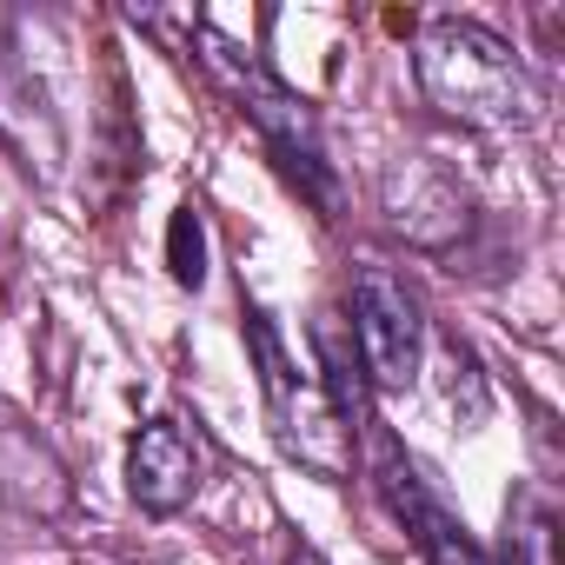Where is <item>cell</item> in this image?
<instances>
[{
    "label": "cell",
    "instance_id": "9",
    "mask_svg": "<svg viewBox=\"0 0 565 565\" xmlns=\"http://www.w3.org/2000/svg\"><path fill=\"white\" fill-rule=\"evenodd\" d=\"M512 552H532V565H552V505L545 499H519V512H512Z\"/></svg>",
    "mask_w": 565,
    "mask_h": 565
},
{
    "label": "cell",
    "instance_id": "6",
    "mask_svg": "<svg viewBox=\"0 0 565 565\" xmlns=\"http://www.w3.org/2000/svg\"><path fill=\"white\" fill-rule=\"evenodd\" d=\"M127 492L153 519L180 512L200 492V446H193V433L180 419H153V426L134 433V446H127Z\"/></svg>",
    "mask_w": 565,
    "mask_h": 565
},
{
    "label": "cell",
    "instance_id": "2",
    "mask_svg": "<svg viewBox=\"0 0 565 565\" xmlns=\"http://www.w3.org/2000/svg\"><path fill=\"white\" fill-rule=\"evenodd\" d=\"M246 340H253V366H259V393H266L279 452L320 479H347L353 472V419L333 406L327 380L287 353V340H279V327L266 313H246Z\"/></svg>",
    "mask_w": 565,
    "mask_h": 565
},
{
    "label": "cell",
    "instance_id": "10",
    "mask_svg": "<svg viewBox=\"0 0 565 565\" xmlns=\"http://www.w3.org/2000/svg\"><path fill=\"white\" fill-rule=\"evenodd\" d=\"M287 565H327V558H320L313 545H294V558H287Z\"/></svg>",
    "mask_w": 565,
    "mask_h": 565
},
{
    "label": "cell",
    "instance_id": "8",
    "mask_svg": "<svg viewBox=\"0 0 565 565\" xmlns=\"http://www.w3.org/2000/svg\"><path fill=\"white\" fill-rule=\"evenodd\" d=\"M167 259H173V279H180V287H200V279H206V233H200V206H180V213H173Z\"/></svg>",
    "mask_w": 565,
    "mask_h": 565
},
{
    "label": "cell",
    "instance_id": "1",
    "mask_svg": "<svg viewBox=\"0 0 565 565\" xmlns=\"http://www.w3.org/2000/svg\"><path fill=\"white\" fill-rule=\"evenodd\" d=\"M413 74L426 107H439L459 127H532L539 120V87L525 74V61L512 54V41H499L479 21H426L413 41Z\"/></svg>",
    "mask_w": 565,
    "mask_h": 565
},
{
    "label": "cell",
    "instance_id": "3",
    "mask_svg": "<svg viewBox=\"0 0 565 565\" xmlns=\"http://www.w3.org/2000/svg\"><path fill=\"white\" fill-rule=\"evenodd\" d=\"M200 47H206V67L226 81V94L239 100V114L259 127V140L279 153V167H287L294 180H300V193H313L327 213L340 206V186H333V167H327V140H320V114L307 107V100H294L279 81H266L246 54H233L220 34H200Z\"/></svg>",
    "mask_w": 565,
    "mask_h": 565
},
{
    "label": "cell",
    "instance_id": "7",
    "mask_svg": "<svg viewBox=\"0 0 565 565\" xmlns=\"http://www.w3.org/2000/svg\"><path fill=\"white\" fill-rule=\"evenodd\" d=\"M386 213H393V226H399L406 239L446 246V239L466 226V193H459L433 160H406V167H393V180H386Z\"/></svg>",
    "mask_w": 565,
    "mask_h": 565
},
{
    "label": "cell",
    "instance_id": "5",
    "mask_svg": "<svg viewBox=\"0 0 565 565\" xmlns=\"http://www.w3.org/2000/svg\"><path fill=\"white\" fill-rule=\"evenodd\" d=\"M380 486H386V505L399 512V525H406V539L426 552V565H499L446 505H439V492L419 479V466L413 459H399L393 446H386V459H380Z\"/></svg>",
    "mask_w": 565,
    "mask_h": 565
},
{
    "label": "cell",
    "instance_id": "4",
    "mask_svg": "<svg viewBox=\"0 0 565 565\" xmlns=\"http://www.w3.org/2000/svg\"><path fill=\"white\" fill-rule=\"evenodd\" d=\"M353 340H360V373L380 393H406L419 380L426 320H419V300L406 294V279H393L386 266L353 273Z\"/></svg>",
    "mask_w": 565,
    "mask_h": 565
}]
</instances>
